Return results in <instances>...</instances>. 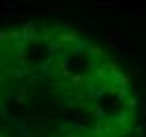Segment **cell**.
Instances as JSON below:
<instances>
[{"instance_id":"6da1fadb","label":"cell","mask_w":146,"mask_h":137,"mask_svg":"<svg viewBox=\"0 0 146 137\" xmlns=\"http://www.w3.org/2000/svg\"><path fill=\"white\" fill-rule=\"evenodd\" d=\"M140 99L121 65L80 30H0V137H129Z\"/></svg>"}]
</instances>
